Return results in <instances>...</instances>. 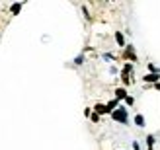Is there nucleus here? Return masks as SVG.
Masks as SVG:
<instances>
[{"label":"nucleus","mask_w":160,"mask_h":150,"mask_svg":"<svg viewBox=\"0 0 160 150\" xmlns=\"http://www.w3.org/2000/svg\"><path fill=\"white\" fill-rule=\"evenodd\" d=\"M111 119L117 121V123H121V125H127L129 123V109H127L125 105H119L113 113H111Z\"/></svg>","instance_id":"f257e3e1"},{"label":"nucleus","mask_w":160,"mask_h":150,"mask_svg":"<svg viewBox=\"0 0 160 150\" xmlns=\"http://www.w3.org/2000/svg\"><path fill=\"white\" fill-rule=\"evenodd\" d=\"M123 57H125L127 60H131V62H137V53H135V47H133V45H125Z\"/></svg>","instance_id":"f03ea898"},{"label":"nucleus","mask_w":160,"mask_h":150,"mask_svg":"<svg viewBox=\"0 0 160 150\" xmlns=\"http://www.w3.org/2000/svg\"><path fill=\"white\" fill-rule=\"evenodd\" d=\"M158 80H160V72H156V74H145L142 76V82H147V84H158Z\"/></svg>","instance_id":"7ed1b4c3"},{"label":"nucleus","mask_w":160,"mask_h":150,"mask_svg":"<svg viewBox=\"0 0 160 150\" xmlns=\"http://www.w3.org/2000/svg\"><path fill=\"white\" fill-rule=\"evenodd\" d=\"M94 113H98V115L109 113V111H108V105H106V104H96V105H94Z\"/></svg>","instance_id":"20e7f679"},{"label":"nucleus","mask_w":160,"mask_h":150,"mask_svg":"<svg viewBox=\"0 0 160 150\" xmlns=\"http://www.w3.org/2000/svg\"><path fill=\"white\" fill-rule=\"evenodd\" d=\"M127 96H129V94H127V90H125V88H115V99H117V101H121V99L125 101V98H127Z\"/></svg>","instance_id":"39448f33"},{"label":"nucleus","mask_w":160,"mask_h":150,"mask_svg":"<svg viewBox=\"0 0 160 150\" xmlns=\"http://www.w3.org/2000/svg\"><path fill=\"white\" fill-rule=\"evenodd\" d=\"M22 8H23V2H16V4H12V6H10V12H12V16H18Z\"/></svg>","instance_id":"423d86ee"},{"label":"nucleus","mask_w":160,"mask_h":150,"mask_svg":"<svg viewBox=\"0 0 160 150\" xmlns=\"http://www.w3.org/2000/svg\"><path fill=\"white\" fill-rule=\"evenodd\" d=\"M154 143H156V137L154 135H147V146H148V150L154 148Z\"/></svg>","instance_id":"0eeeda50"},{"label":"nucleus","mask_w":160,"mask_h":150,"mask_svg":"<svg viewBox=\"0 0 160 150\" xmlns=\"http://www.w3.org/2000/svg\"><path fill=\"white\" fill-rule=\"evenodd\" d=\"M115 41L119 43V47H125V37H123L121 31H115Z\"/></svg>","instance_id":"6e6552de"},{"label":"nucleus","mask_w":160,"mask_h":150,"mask_svg":"<svg viewBox=\"0 0 160 150\" xmlns=\"http://www.w3.org/2000/svg\"><path fill=\"white\" fill-rule=\"evenodd\" d=\"M135 125H137V127H145V117H142L141 113L135 115Z\"/></svg>","instance_id":"1a4fd4ad"},{"label":"nucleus","mask_w":160,"mask_h":150,"mask_svg":"<svg viewBox=\"0 0 160 150\" xmlns=\"http://www.w3.org/2000/svg\"><path fill=\"white\" fill-rule=\"evenodd\" d=\"M72 62H74V66H82V65H84V53H80Z\"/></svg>","instance_id":"9d476101"},{"label":"nucleus","mask_w":160,"mask_h":150,"mask_svg":"<svg viewBox=\"0 0 160 150\" xmlns=\"http://www.w3.org/2000/svg\"><path fill=\"white\" fill-rule=\"evenodd\" d=\"M131 72H133V62H127V65L123 66V72H121V74H127V76H131Z\"/></svg>","instance_id":"9b49d317"},{"label":"nucleus","mask_w":160,"mask_h":150,"mask_svg":"<svg viewBox=\"0 0 160 150\" xmlns=\"http://www.w3.org/2000/svg\"><path fill=\"white\" fill-rule=\"evenodd\" d=\"M135 105V98L133 96H127L125 98V107H133Z\"/></svg>","instance_id":"f8f14e48"},{"label":"nucleus","mask_w":160,"mask_h":150,"mask_svg":"<svg viewBox=\"0 0 160 150\" xmlns=\"http://www.w3.org/2000/svg\"><path fill=\"white\" fill-rule=\"evenodd\" d=\"M90 119H92L94 123H100V115H98V113H92V115H90Z\"/></svg>","instance_id":"ddd939ff"},{"label":"nucleus","mask_w":160,"mask_h":150,"mask_svg":"<svg viewBox=\"0 0 160 150\" xmlns=\"http://www.w3.org/2000/svg\"><path fill=\"white\" fill-rule=\"evenodd\" d=\"M133 150H141V146H139L137 140H133Z\"/></svg>","instance_id":"4468645a"},{"label":"nucleus","mask_w":160,"mask_h":150,"mask_svg":"<svg viewBox=\"0 0 160 150\" xmlns=\"http://www.w3.org/2000/svg\"><path fill=\"white\" fill-rule=\"evenodd\" d=\"M84 115H86V117H90V115H92V109H88V107H86V109H84Z\"/></svg>","instance_id":"2eb2a0df"},{"label":"nucleus","mask_w":160,"mask_h":150,"mask_svg":"<svg viewBox=\"0 0 160 150\" xmlns=\"http://www.w3.org/2000/svg\"><path fill=\"white\" fill-rule=\"evenodd\" d=\"M154 88H156V90L160 92V82H158V84H154Z\"/></svg>","instance_id":"dca6fc26"}]
</instances>
